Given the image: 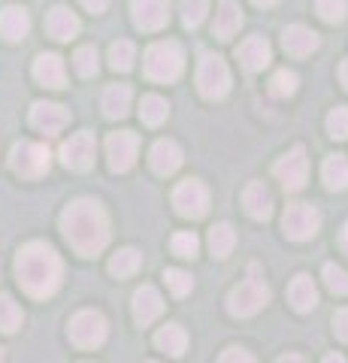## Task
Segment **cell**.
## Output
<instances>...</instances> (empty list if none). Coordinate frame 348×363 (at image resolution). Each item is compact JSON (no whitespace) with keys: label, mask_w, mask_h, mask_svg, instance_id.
Masks as SVG:
<instances>
[{"label":"cell","mask_w":348,"mask_h":363,"mask_svg":"<svg viewBox=\"0 0 348 363\" xmlns=\"http://www.w3.org/2000/svg\"><path fill=\"white\" fill-rule=\"evenodd\" d=\"M70 342L76 348H100L106 342V318L100 312H91V309L73 315V321H70Z\"/></svg>","instance_id":"8"},{"label":"cell","mask_w":348,"mask_h":363,"mask_svg":"<svg viewBox=\"0 0 348 363\" xmlns=\"http://www.w3.org/2000/svg\"><path fill=\"white\" fill-rule=\"evenodd\" d=\"M61 233L82 257H94L109 245V215L97 200L79 197L61 212Z\"/></svg>","instance_id":"1"},{"label":"cell","mask_w":348,"mask_h":363,"mask_svg":"<svg viewBox=\"0 0 348 363\" xmlns=\"http://www.w3.org/2000/svg\"><path fill=\"white\" fill-rule=\"evenodd\" d=\"M269 91H273L276 97H291L297 91V73H291V70L273 73V79H269Z\"/></svg>","instance_id":"38"},{"label":"cell","mask_w":348,"mask_h":363,"mask_svg":"<svg viewBox=\"0 0 348 363\" xmlns=\"http://www.w3.org/2000/svg\"><path fill=\"white\" fill-rule=\"evenodd\" d=\"M79 4L85 9H91V13H103V9L109 6V0H79Z\"/></svg>","instance_id":"43"},{"label":"cell","mask_w":348,"mask_h":363,"mask_svg":"<svg viewBox=\"0 0 348 363\" xmlns=\"http://www.w3.org/2000/svg\"><path fill=\"white\" fill-rule=\"evenodd\" d=\"M140 267H142V255L137 252V248H121V252H116V255H112V260H109V272L116 279H128Z\"/></svg>","instance_id":"29"},{"label":"cell","mask_w":348,"mask_h":363,"mask_svg":"<svg viewBox=\"0 0 348 363\" xmlns=\"http://www.w3.org/2000/svg\"><path fill=\"white\" fill-rule=\"evenodd\" d=\"M315 9L327 25H339V21L345 18V13H348V0H318Z\"/></svg>","instance_id":"37"},{"label":"cell","mask_w":348,"mask_h":363,"mask_svg":"<svg viewBox=\"0 0 348 363\" xmlns=\"http://www.w3.org/2000/svg\"><path fill=\"white\" fill-rule=\"evenodd\" d=\"M333 333L342 339V342H348V309H339L333 315Z\"/></svg>","instance_id":"42"},{"label":"cell","mask_w":348,"mask_h":363,"mask_svg":"<svg viewBox=\"0 0 348 363\" xmlns=\"http://www.w3.org/2000/svg\"><path fill=\"white\" fill-rule=\"evenodd\" d=\"M339 248H342V255H348V224L342 227V233H339Z\"/></svg>","instance_id":"44"},{"label":"cell","mask_w":348,"mask_h":363,"mask_svg":"<svg viewBox=\"0 0 348 363\" xmlns=\"http://www.w3.org/2000/svg\"><path fill=\"white\" fill-rule=\"evenodd\" d=\"M106 118H125L130 112V85H109L100 97Z\"/></svg>","instance_id":"25"},{"label":"cell","mask_w":348,"mask_h":363,"mask_svg":"<svg viewBox=\"0 0 348 363\" xmlns=\"http://www.w3.org/2000/svg\"><path fill=\"white\" fill-rule=\"evenodd\" d=\"M339 82L348 88V58L342 61V67H339Z\"/></svg>","instance_id":"46"},{"label":"cell","mask_w":348,"mask_h":363,"mask_svg":"<svg viewBox=\"0 0 348 363\" xmlns=\"http://www.w3.org/2000/svg\"><path fill=\"white\" fill-rule=\"evenodd\" d=\"M237 58L240 64L245 67L249 73H257V70H264V67L273 61V49H269V43L264 37H249V40H242L240 43V49H237Z\"/></svg>","instance_id":"18"},{"label":"cell","mask_w":348,"mask_h":363,"mask_svg":"<svg viewBox=\"0 0 348 363\" xmlns=\"http://www.w3.org/2000/svg\"><path fill=\"white\" fill-rule=\"evenodd\" d=\"M242 206L254 221H266L273 215V194L266 191L264 182H249L242 191Z\"/></svg>","instance_id":"21"},{"label":"cell","mask_w":348,"mask_h":363,"mask_svg":"<svg viewBox=\"0 0 348 363\" xmlns=\"http://www.w3.org/2000/svg\"><path fill=\"white\" fill-rule=\"evenodd\" d=\"M327 133L333 140H348V106H336L327 116Z\"/></svg>","instance_id":"40"},{"label":"cell","mask_w":348,"mask_h":363,"mask_svg":"<svg viewBox=\"0 0 348 363\" xmlns=\"http://www.w3.org/2000/svg\"><path fill=\"white\" fill-rule=\"evenodd\" d=\"M73 67H76V73H79L82 79L97 76V70H100V55H97L94 45H82V49H76Z\"/></svg>","instance_id":"33"},{"label":"cell","mask_w":348,"mask_h":363,"mask_svg":"<svg viewBox=\"0 0 348 363\" xmlns=\"http://www.w3.org/2000/svg\"><path fill=\"white\" fill-rule=\"evenodd\" d=\"M252 4H254V6H276L279 0H252Z\"/></svg>","instance_id":"48"},{"label":"cell","mask_w":348,"mask_h":363,"mask_svg":"<svg viewBox=\"0 0 348 363\" xmlns=\"http://www.w3.org/2000/svg\"><path fill=\"white\" fill-rule=\"evenodd\" d=\"M276 179L282 182L285 191H300L303 185H306L309 179V157H306V149L303 145H294L288 155H282L273 167Z\"/></svg>","instance_id":"11"},{"label":"cell","mask_w":348,"mask_h":363,"mask_svg":"<svg viewBox=\"0 0 348 363\" xmlns=\"http://www.w3.org/2000/svg\"><path fill=\"white\" fill-rule=\"evenodd\" d=\"M21 321H25V315H21L18 303L13 297H6V294H0V330L4 333H16Z\"/></svg>","instance_id":"32"},{"label":"cell","mask_w":348,"mask_h":363,"mask_svg":"<svg viewBox=\"0 0 348 363\" xmlns=\"http://www.w3.org/2000/svg\"><path fill=\"white\" fill-rule=\"evenodd\" d=\"M233 85V79H230V67L224 64L221 55H203L197 64V88H200V94H203L206 100H221V97H228V91Z\"/></svg>","instance_id":"5"},{"label":"cell","mask_w":348,"mask_h":363,"mask_svg":"<svg viewBox=\"0 0 348 363\" xmlns=\"http://www.w3.org/2000/svg\"><path fill=\"white\" fill-rule=\"evenodd\" d=\"M30 124L43 133H58L70 124V112H67L61 104H46V100H37L30 106Z\"/></svg>","instance_id":"14"},{"label":"cell","mask_w":348,"mask_h":363,"mask_svg":"<svg viewBox=\"0 0 348 363\" xmlns=\"http://www.w3.org/2000/svg\"><path fill=\"white\" fill-rule=\"evenodd\" d=\"M179 13H182V25L188 30H197L209 13V4L206 0H182V4H179Z\"/></svg>","instance_id":"34"},{"label":"cell","mask_w":348,"mask_h":363,"mask_svg":"<svg viewBox=\"0 0 348 363\" xmlns=\"http://www.w3.org/2000/svg\"><path fill=\"white\" fill-rule=\"evenodd\" d=\"M79 30H82L79 16L70 13L67 6H55L52 13L46 16V33H49L52 40H58V43H70Z\"/></svg>","instance_id":"17"},{"label":"cell","mask_w":348,"mask_h":363,"mask_svg":"<svg viewBox=\"0 0 348 363\" xmlns=\"http://www.w3.org/2000/svg\"><path fill=\"white\" fill-rule=\"evenodd\" d=\"M279 363H306V357H300V354H282V357H279Z\"/></svg>","instance_id":"45"},{"label":"cell","mask_w":348,"mask_h":363,"mask_svg":"<svg viewBox=\"0 0 348 363\" xmlns=\"http://www.w3.org/2000/svg\"><path fill=\"white\" fill-rule=\"evenodd\" d=\"M282 45L291 58H306V55H312L318 49L321 40H318V33L309 30L306 25H288L282 30Z\"/></svg>","instance_id":"16"},{"label":"cell","mask_w":348,"mask_h":363,"mask_svg":"<svg viewBox=\"0 0 348 363\" xmlns=\"http://www.w3.org/2000/svg\"><path fill=\"white\" fill-rule=\"evenodd\" d=\"M9 167H13V173L21 179H40L49 173L52 152L43 143H30V140L16 143L13 152H9Z\"/></svg>","instance_id":"6"},{"label":"cell","mask_w":348,"mask_h":363,"mask_svg":"<svg viewBox=\"0 0 348 363\" xmlns=\"http://www.w3.org/2000/svg\"><path fill=\"white\" fill-rule=\"evenodd\" d=\"M94 157H97V143H94V133L88 130L73 133L61 145V164L67 169H76V173H88L94 167Z\"/></svg>","instance_id":"10"},{"label":"cell","mask_w":348,"mask_h":363,"mask_svg":"<svg viewBox=\"0 0 348 363\" xmlns=\"http://www.w3.org/2000/svg\"><path fill=\"white\" fill-rule=\"evenodd\" d=\"M64 276V264L58 252L46 242H28L21 245V252L16 255V279L21 291L33 300H49L58 294Z\"/></svg>","instance_id":"2"},{"label":"cell","mask_w":348,"mask_h":363,"mask_svg":"<svg viewBox=\"0 0 348 363\" xmlns=\"http://www.w3.org/2000/svg\"><path fill=\"white\" fill-rule=\"evenodd\" d=\"M33 79L46 88H64L67 85V70H64L61 55H52V52L37 55V61H33Z\"/></svg>","instance_id":"19"},{"label":"cell","mask_w":348,"mask_h":363,"mask_svg":"<svg viewBox=\"0 0 348 363\" xmlns=\"http://www.w3.org/2000/svg\"><path fill=\"white\" fill-rule=\"evenodd\" d=\"M133 61H137V45H133L130 40H118L109 45V67L116 73H128Z\"/></svg>","instance_id":"31"},{"label":"cell","mask_w":348,"mask_h":363,"mask_svg":"<svg viewBox=\"0 0 348 363\" xmlns=\"http://www.w3.org/2000/svg\"><path fill=\"white\" fill-rule=\"evenodd\" d=\"M133 321H137L140 327H149L152 321H158L161 312H164V300H161V294L158 288H152V285H142L133 291Z\"/></svg>","instance_id":"15"},{"label":"cell","mask_w":348,"mask_h":363,"mask_svg":"<svg viewBox=\"0 0 348 363\" xmlns=\"http://www.w3.org/2000/svg\"><path fill=\"white\" fill-rule=\"evenodd\" d=\"M155 345H158L161 351H167V354H173V357H182L185 348H188V333L179 324H167L155 333Z\"/></svg>","instance_id":"26"},{"label":"cell","mask_w":348,"mask_h":363,"mask_svg":"<svg viewBox=\"0 0 348 363\" xmlns=\"http://www.w3.org/2000/svg\"><path fill=\"white\" fill-rule=\"evenodd\" d=\"M288 303L294 306L297 312H312L318 306V288L309 276H297L288 285Z\"/></svg>","instance_id":"24"},{"label":"cell","mask_w":348,"mask_h":363,"mask_svg":"<svg viewBox=\"0 0 348 363\" xmlns=\"http://www.w3.org/2000/svg\"><path fill=\"white\" fill-rule=\"evenodd\" d=\"M137 152H140V136L133 130L109 133L106 157H109V169H112V173H128V169L137 164Z\"/></svg>","instance_id":"12"},{"label":"cell","mask_w":348,"mask_h":363,"mask_svg":"<svg viewBox=\"0 0 348 363\" xmlns=\"http://www.w3.org/2000/svg\"><path fill=\"white\" fill-rule=\"evenodd\" d=\"M0 363H4V348H0Z\"/></svg>","instance_id":"49"},{"label":"cell","mask_w":348,"mask_h":363,"mask_svg":"<svg viewBox=\"0 0 348 363\" xmlns=\"http://www.w3.org/2000/svg\"><path fill=\"white\" fill-rule=\"evenodd\" d=\"M324 363H345V357L342 354H327V357H324Z\"/></svg>","instance_id":"47"},{"label":"cell","mask_w":348,"mask_h":363,"mask_svg":"<svg viewBox=\"0 0 348 363\" xmlns=\"http://www.w3.org/2000/svg\"><path fill=\"white\" fill-rule=\"evenodd\" d=\"M173 206L182 218H203L209 212V191L203 182L197 179H185L179 182L176 191H173Z\"/></svg>","instance_id":"9"},{"label":"cell","mask_w":348,"mask_h":363,"mask_svg":"<svg viewBox=\"0 0 348 363\" xmlns=\"http://www.w3.org/2000/svg\"><path fill=\"white\" fill-rule=\"evenodd\" d=\"M170 248H173L176 257L191 260V257H197V252H200V240H197V233L182 230V233H176L173 240H170Z\"/></svg>","instance_id":"35"},{"label":"cell","mask_w":348,"mask_h":363,"mask_svg":"<svg viewBox=\"0 0 348 363\" xmlns=\"http://www.w3.org/2000/svg\"><path fill=\"white\" fill-rule=\"evenodd\" d=\"M130 16L140 30H161L170 21V0H130Z\"/></svg>","instance_id":"13"},{"label":"cell","mask_w":348,"mask_h":363,"mask_svg":"<svg viewBox=\"0 0 348 363\" xmlns=\"http://www.w3.org/2000/svg\"><path fill=\"white\" fill-rule=\"evenodd\" d=\"M233 245H237V233H233V227L228 221L215 224L209 230V252L212 257H228L233 252Z\"/></svg>","instance_id":"28"},{"label":"cell","mask_w":348,"mask_h":363,"mask_svg":"<svg viewBox=\"0 0 348 363\" xmlns=\"http://www.w3.org/2000/svg\"><path fill=\"white\" fill-rule=\"evenodd\" d=\"M218 363H257L245 348H228L224 354L218 357Z\"/></svg>","instance_id":"41"},{"label":"cell","mask_w":348,"mask_h":363,"mask_svg":"<svg viewBox=\"0 0 348 363\" xmlns=\"http://www.w3.org/2000/svg\"><path fill=\"white\" fill-rule=\"evenodd\" d=\"M28 30H30V16H28V9H21V6H6L4 13H0V33H4V40L18 43V40L28 37Z\"/></svg>","instance_id":"23"},{"label":"cell","mask_w":348,"mask_h":363,"mask_svg":"<svg viewBox=\"0 0 348 363\" xmlns=\"http://www.w3.org/2000/svg\"><path fill=\"white\" fill-rule=\"evenodd\" d=\"M164 281H167V288L173 291V297H185V294H191V288H194V279L182 269H167Z\"/></svg>","instance_id":"39"},{"label":"cell","mask_w":348,"mask_h":363,"mask_svg":"<svg viewBox=\"0 0 348 363\" xmlns=\"http://www.w3.org/2000/svg\"><path fill=\"white\" fill-rule=\"evenodd\" d=\"M182 70H185V52L179 43L167 40L145 49V76L152 82H176Z\"/></svg>","instance_id":"4"},{"label":"cell","mask_w":348,"mask_h":363,"mask_svg":"<svg viewBox=\"0 0 348 363\" xmlns=\"http://www.w3.org/2000/svg\"><path fill=\"white\" fill-rule=\"evenodd\" d=\"M240 25H242L240 0H221V4H218V13H215V25H212V37L230 40L233 33L240 30Z\"/></svg>","instance_id":"22"},{"label":"cell","mask_w":348,"mask_h":363,"mask_svg":"<svg viewBox=\"0 0 348 363\" xmlns=\"http://www.w3.org/2000/svg\"><path fill=\"white\" fill-rule=\"evenodd\" d=\"M269 303V285L264 281V272L257 264L249 267V276H245L237 288L230 291L228 297V312L233 318H252Z\"/></svg>","instance_id":"3"},{"label":"cell","mask_w":348,"mask_h":363,"mask_svg":"<svg viewBox=\"0 0 348 363\" xmlns=\"http://www.w3.org/2000/svg\"><path fill=\"white\" fill-rule=\"evenodd\" d=\"M170 116V106H167V100L158 97V94H145L142 104H140V118L149 124V128H158V124L167 121Z\"/></svg>","instance_id":"30"},{"label":"cell","mask_w":348,"mask_h":363,"mask_svg":"<svg viewBox=\"0 0 348 363\" xmlns=\"http://www.w3.org/2000/svg\"><path fill=\"white\" fill-rule=\"evenodd\" d=\"M321 179H324V185H327L330 191H345L348 188V157L330 155L327 161H324V167H321Z\"/></svg>","instance_id":"27"},{"label":"cell","mask_w":348,"mask_h":363,"mask_svg":"<svg viewBox=\"0 0 348 363\" xmlns=\"http://www.w3.org/2000/svg\"><path fill=\"white\" fill-rule=\"evenodd\" d=\"M282 230L288 240L306 242L321 230V215L312 203H288V209L282 215Z\"/></svg>","instance_id":"7"},{"label":"cell","mask_w":348,"mask_h":363,"mask_svg":"<svg viewBox=\"0 0 348 363\" xmlns=\"http://www.w3.org/2000/svg\"><path fill=\"white\" fill-rule=\"evenodd\" d=\"M324 285H327L330 294H336V297H348V272L339 269L336 264H327L324 267Z\"/></svg>","instance_id":"36"},{"label":"cell","mask_w":348,"mask_h":363,"mask_svg":"<svg viewBox=\"0 0 348 363\" xmlns=\"http://www.w3.org/2000/svg\"><path fill=\"white\" fill-rule=\"evenodd\" d=\"M149 164L158 176H173L182 167V149L173 140H158L149 152Z\"/></svg>","instance_id":"20"}]
</instances>
